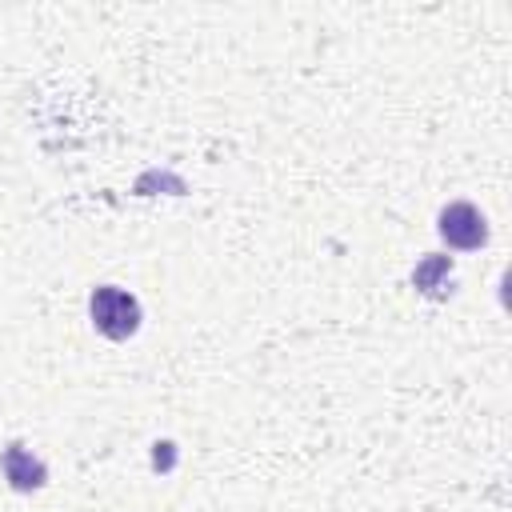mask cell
<instances>
[{
    "label": "cell",
    "mask_w": 512,
    "mask_h": 512,
    "mask_svg": "<svg viewBox=\"0 0 512 512\" xmlns=\"http://www.w3.org/2000/svg\"><path fill=\"white\" fill-rule=\"evenodd\" d=\"M436 232H440V240L448 248H460V252H472V248H484L488 244V220L468 200L444 204L440 208V220H436Z\"/></svg>",
    "instance_id": "obj_2"
},
{
    "label": "cell",
    "mask_w": 512,
    "mask_h": 512,
    "mask_svg": "<svg viewBox=\"0 0 512 512\" xmlns=\"http://www.w3.org/2000/svg\"><path fill=\"white\" fill-rule=\"evenodd\" d=\"M0 472H4V480H8V488H16V492H36V488H44L48 484V468H44V460H36L24 444H4V452H0Z\"/></svg>",
    "instance_id": "obj_3"
},
{
    "label": "cell",
    "mask_w": 512,
    "mask_h": 512,
    "mask_svg": "<svg viewBox=\"0 0 512 512\" xmlns=\"http://www.w3.org/2000/svg\"><path fill=\"white\" fill-rule=\"evenodd\" d=\"M448 268H452V260H448V256H428V260L416 268V276H412V280H416V288L432 292V284H436V280H440Z\"/></svg>",
    "instance_id": "obj_4"
},
{
    "label": "cell",
    "mask_w": 512,
    "mask_h": 512,
    "mask_svg": "<svg viewBox=\"0 0 512 512\" xmlns=\"http://www.w3.org/2000/svg\"><path fill=\"white\" fill-rule=\"evenodd\" d=\"M88 312H92V324L100 336L108 340H128L136 336L140 328V300L116 284H100L92 288V300H88Z\"/></svg>",
    "instance_id": "obj_1"
}]
</instances>
